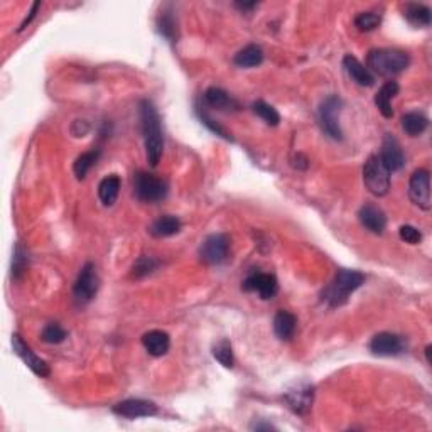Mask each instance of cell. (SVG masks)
Here are the masks:
<instances>
[{
    "mask_svg": "<svg viewBox=\"0 0 432 432\" xmlns=\"http://www.w3.org/2000/svg\"><path fill=\"white\" fill-rule=\"evenodd\" d=\"M181 227H183V223H181L179 218L173 215H164L157 218V220L149 227V233L154 238H168L179 233Z\"/></svg>",
    "mask_w": 432,
    "mask_h": 432,
    "instance_id": "21",
    "label": "cell"
},
{
    "mask_svg": "<svg viewBox=\"0 0 432 432\" xmlns=\"http://www.w3.org/2000/svg\"><path fill=\"white\" fill-rule=\"evenodd\" d=\"M404 17L416 27H429L432 21L431 9L424 3H405Z\"/></svg>",
    "mask_w": 432,
    "mask_h": 432,
    "instance_id": "24",
    "label": "cell"
},
{
    "mask_svg": "<svg viewBox=\"0 0 432 432\" xmlns=\"http://www.w3.org/2000/svg\"><path fill=\"white\" fill-rule=\"evenodd\" d=\"M66 338H68L66 329L61 328L58 322H49V325H46L41 333V340L48 344H60V343H63Z\"/></svg>",
    "mask_w": 432,
    "mask_h": 432,
    "instance_id": "34",
    "label": "cell"
},
{
    "mask_svg": "<svg viewBox=\"0 0 432 432\" xmlns=\"http://www.w3.org/2000/svg\"><path fill=\"white\" fill-rule=\"evenodd\" d=\"M297 328V318L289 311H279L274 318V333L281 341L292 340Z\"/></svg>",
    "mask_w": 432,
    "mask_h": 432,
    "instance_id": "22",
    "label": "cell"
},
{
    "mask_svg": "<svg viewBox=\"0 0 432 432\" xmlns=\"http://www.w3.org/2000/svg\"><path fill=\"white\" fill-rule=\"evenodd\" d=\"M120 177L117 174H110V176L103 177L98 184V198L103 203L105 206H112L118 198V192H120Z\"/></svg>",
    "mask_w": 432,
    "mask_h": 432,
    "instance_id": "23",
    "label": "cell"
},
{
    "mask_svg": "<svg viewBox=\"0 0 432 432\" xmlns=\"http://www.w3.org/2000/svg\"><path fill=\"white\" fill-rule=\"evenodd\" d=\"M343 110V100L338 95H329L319 105V123L326 136L333 140H343V130L340 125V114Z\"/></svg>",
    "mask_w": 432,
    "mask_h": 432,
    "instance_id": "6",
    "label": "cell"
},
{
    "mask_svg": "<svg viewBox=\"0 0 432 432\" xmlns=\"http://www.w3.org/2000/svg\"><path fill=\"white\" fill-rule=\"evenodd\" d=\"M398 92H401V86H398V83L394 81V79H388L387 83H383L382 88L377 92L375 105H377V108H379L380 114H382L385 118L394 117L392 100H394V98L398 95Z\"/></svg>",
    "mask_w": 432,
    "mask_h": 432,
    "instance_id": "18",
    "label": "cell"
},
{
    "mask_svg": "<svg viewBox=\"0 0 432 432\" xmlns=\"http://www.w3.org/2000/svg\"><path fill=\"white\" fill-rule=\"evenodd\" d=\"M358 220H360V223L366 230L375 235H382L385 228H387V216L375 205L361 206L360 212H358Z\"/></svg>",
    "mask_w": 432,
    "mask_h": 432,
    "instance_id": "16",
    "label": "cell"
},
{
    "mask_svg": "<svg viewBox=\"0 0 432 432\" xmlns=\"http://www.w3.org/2000/svg\"><path fill=\"white\" fill-rule=\"evenodd\" d=\"M161 265V262H159L157 259H154V257H140L139 260H137L136 264H134L132 267V275L136 279H142L145 277V275H151L152 272L157 270V267Z\"/></svg>",
    "mask_w": 432,
    "mask_h": 432,
    "instance_id": "33",
    "label": "cell"
},
{
    "mask_svg": "<svg viewBox=\"0 0 432 432\" xmlns=\"http://www.w3.org/2000/svg\"><path fill=\"white\" fill-rule=\"evenodd\" d=\"M410 56L405 51L392 49V48H379L372 49L366 56V68L370 73H377L383 78H394L401 75L409 68Z\"/></svg>",
    "mask_w": 432,
    "mask_h": 432,
    "instance_id": "3",
    "label": "cell"
},
{
    "mask_svg": "<svg viewBox=\"0 0 432 432\" xmlns=\"http://www.w3.org/2000/svg\"><path fill=\"white\" fill-rule=\"evenodd\" d=\"M140 125H142L145 157L147 162L155 168L164 152V132H162V120L157 108L151 100H142L139 105Z\"/></svg>",
    "mask_w": 432,
    "mask_h": 432,
    "instance_id": "1",
    "label": "cell"
},
{
    "mask_svg": "<svg viewBox=\"0 0 432 432\" xmlns=\"http://www.w3.org/2000/svg\"><path fill=\"white\" fill-rule=\"evenodd\" d=\"M429 127V118L420 112H409L402 117V129L409 137H419Z\"/></svg>",
    "mask_w": 432,
    "mask_h": 432,
    "instance_id": "26",
    "label": "cell"
},
{
    "mask_svg": "<svg viewBox=\"0 0 432 432\" xmlns=\"http://www.w3.org/2000/svg\"><path fill=\"white\" fill-rule=\"evenodd\" d=\"M398 237H401V240L409 243V245H417V243L422 242V233H420L416 227H412V225H404V227H401Z\"/></svg>",
    "mask_w": 432,
    "mask_h": 432,
    "instance_id": "36",
    "label": "cell"
},
{
    "mask_svg": "<svg viewBox=\"0 0 432 432\" xmlns=\"http://www.w3.org/2000/svg\"><path fill=\"white\" fill-rule=\"evenodd\" d=\"M112 412L115 416L123 417V419H139V417H152L159 412L157 405L151 401L144 398H127V401L118 402L112 407Z\"/></svg>",
    "mask_w": 432,
    "mask_h": 432,
    "instance_id": "13",
    "label": "cell"
},
{
    "mask_svg": "<svg viewBox=\"0 0 432 432\" xmlns=\"http://www.w3.org/2000/svg\"><path fill=\"white\" fill-rule=\"evenodd\" d=\"M29 257L27 252L24 250V246L21 243H17L16 249H14V259H12V279L14 281H21L24 277L25 270H27Z\"/></svg>",
    "mask_w": 432,
    "mask_h": 432,
    "instance_id": "31",
    "label": "cell"
},
{
    "mask_svg": "<svg viewBox=\"0 0 432 432\" xmlns=\"http://www.w3.org/2000/svg\"><path fill=\"white\" fill-rule=\"evenodd\" d=\"M284 398L294 414L306 416L312 407V401H314V387L309 383L297 385L296 388H292V390L285 394Z\"/></svg>",
    "mask_w": 432,
    "mask_h": 432,
    "instance_id": "15",
    "label": "cell"
},
{
    "mask_svg": "<svg viewBox=\"0 0 432 432\" xmlns=\"http://www.w3.org/2000/svg\"><path fill=\"white\" fill-rule=\"evenodd\" d=\"M196 114H198L199 120H201L203 125L208 127V129L212 130L213 134H216V136H220L221 139H225V140H231V142H233V137H231L230 134L227 132V129H223V127H221L220 123L213 120V118L209 117V115L206 114V112H203V110H201V107H196Z\"/></svg>",
    "mask_w": 432,
    "mask_h": 432,
    "instance_id": "35",
    "label": "cell"
},
{
    "mask_svg": "<svg viewBox=\"0 0 432 432\" xmlns=\"http://www.w3.org/2000/svg\"><path fill=\"white\" fill-rule=\"evenodd\" d=\"M343 66L348 75H350V78L353 79L357 85H360V86L375 85V76L368 71V68H366L365 64H361L360 61H358L355 56H351V54H346V56L343 58Z\"/></svg>",
    "mask_w": 432,
    "mask_h": 432,
    "instance_id": "19",
    "label": "cell"
},
{
    "mask_svg": "<svg viewBox=\"0 0 432 432\" xmlns=\"http://www.w3.org/2000/svg\"><path fill=\"white\" fill-rule=\"evenodd\" d=\"M41 9V2H34L32 3V9H31V12H29V17H25L24 19V23L21 24V27H19V32H23L25 27H27L29 24L32 23V21L36 19V16H38V10Z\"/></svg>",
    "mask_w": 432,
    "mask_h": 432,
    "instance_id": "37",
    "label": "cell"
},
{
    "mask_svg": "<svg viewBox=\"0 0 432 432\" xmlns=\"http://www.w3.org/2000/svg\"><path fill=\"white\" fill-rule=\"evenodd\" d=\"M169 186L162 177L139 170L134 176V194L142 203H159L168 196Z\"/></svg>",
    "mask_w": 432,
    "mask_h": 432,
    "instance_id": "4",
    "label": "cell"
},
{
    "mask_svg": "<svg viewBox=\"0 0 432 432\" xmlns=\"http://www.w3.org/2000/svg\"><path fill=\"white\" fill-rule=\"evenodd\" d=\"M409 196L416 206L424 212L431 209V174L427 169H417L410 176Z\"/></svg>",
    "mask_w": 432,
    "mask_h": 432,
    "instance_id": "10",
    "label": "cell"
},
{
    "mask_svg": "<svg viewBox=\"0 0 432 432\" xmlns=\"http://www.w3.org/2000/svg\"><path fill=\"white\" fill-rule=\"evenodd\" d=\"M243 289L246 292L259 294L260 299L268 301L274 299L279 292V282L274 274H265V272H253L243 281Z\"/></svg>",
    "mask_w": 432,
    "mask_h": 432,
    "instance_id": "12",
    "label": "cell"
},
{
    "mask_svg": "<svg viewBox=\"0 0 432 432\" xmlns=\"http://www.w3.org/2000/svg\"><path fill=\"white\" fill-rule=\"evenodd\" d=\"M431 350H432L431 344H429V346H426V358H427V363H431Z\"/></svg>",
    "mask_w": 432,
    "mask_h": 432,
    "instance_id": "41",
    "label": "cell"
},
{
    "mask_svg": "<svg viewBox=\"0 0 432 432\" xmlns=\"http://www.w3.org/2000/svg\"><path fill=\"white\" fill-rule=\"evenodd\" d=\"M142 346L151 357H164L170 348V338L166 331L161 329H152L142 336Z\"/></svg>",
    "mask_w": 432,
    "mask_h": 432,
    "instance_id": "17",
    "label": "cell"
},
{
    "mask_svg": "<svg viewBox=\"0 0 432 432\" xmlns=\"http://www.w3.org/2000/svg\"><path fill=\"white\" fill-rule=\"evenodd\" d=\"M100 155H101L100 149H92V151H88V152H83V154L76 159L75 164H73L75 176L78 177V179H85L86 174L90 173V169H92L93 166L98 162Z\"/></svg>",
    "mask_w": 432,
    "mask_h": 432,
    "instance_id": "28",
    "label": "cell"
},
{
    "mask_svg": "<svg viewBox=\"0 0 432 432\" xmlns=\"http://www.w3.org/2000/svg\"><path fill=\"white\" fill-rule=\"evenodd\" d=\"M12 350L34 375L41 377V379H46V377L51 375V368L48 363L32 351V348L25 343L21 335H12Z\"/></svg>",
    "mask_w": 432,
    "mask_h": 432,
    "instance_id": "11",
    "label": "cell"
},
{
    "mask_svg": "<svg viewBox=\"0 0 432 432\" xmlns=\"http://www.w3.org/2000/svg\"><path fill=\"white\" fill-rule=\"evenodd\" d=\"M380 23H382V14L379 12H360L355 17V25L361 32L375 31Z\"/></svg>",
    "mask_w": 432,
    "mask_h": 432,
    "instance_id": "32",
    "label": "cell"
},
{
    "mask_svg": "<svg viewBox=\"0 0 432 432\" xmlns=\"http://www.w3.org/2000/svg\"><path fill=\"white\" fill-rule=\"evenodd\" d=\"M98 289H100V277H98L95 264H85L73 285V296L79 304H88L90 301L95 299Z\"/></svg>",
    "mask_w": 432,
    "mask_h": 432,
    "instance_id": "7",
    "label": "cell"
},
{
    "mask_svg": "<svg viewBox=\"0 0 432 432\" xmlns=\"http://www.w3.org/2000/svg\"><path fill=\"white\" fill-rule=\"evenodd\" d=\"M213 357H215V360L220 363V365H223L225 368H233L235 357L230 340L223 338V340L215 343V346H213Z\"/></svg>",
    "mask_w": 432,
    "mask_h": 432,
    "instance_id": "29",
    "label": "cell"
},
{
    "mask_svg": "<svg viewBox=\"0 0 432 432\" xmlns=\"http://www.w3.org/2000/svg\"><path fill=\"white\" fill-rule=\"evenodd\" d=\"M252 110H253V114H255L257 117L262 118L267 125L277 127L279 123H281V115H279V112L275 110L272 105H268L267 101H264V100L255 101V103L252 105Z\"/></svg>",
    "mask_w": 432,
    "mask_h": 432,
    "instance_id": "30",
    "label": "cell"
},
{
    "mask_svg": "<svg viewBox=\"0 0 432 432\" xmlns=\"http://www.w3.org/2000/svg\"><path fill=\"white\" fill-rule=\"evenodd\" d=\"M205 103L208 107L216 108V110H238V101L228 92H225L223 88H218V86H212L205 92Z\"/></svg>",
    "mask_w": 432,
    "mask_h": 432,
    "instance_id": "20",
    "label": "cell"
},
{
    "mask_svg": "<svg viewBox=\"0 0 432 432\" xmlns=\"http://www.w3.org/2000/svg\"><path fill=\"white\" fill-rule=\"evenodd\" d=\"M199 257L208 265H221L230 257V237L225 233H213L203 240Z\"/></svg>",
    "mask_w": 432,
    "mask_h": 432,
    "instance_id": "8",
    "label": "cell"
},
{
    "mask_svg": "<svg viewBox=\"0 0 432 432\" xmlns=\"http://www.w3.org/2000/svg\"><path fill=\"white\" fill-rule=\"evenodd\" d=\"M157 32L169 42H176L177 39V23L174 19V12L169 9H162L157 16Z\"/></svg>",
    "mask_w": 432,
    "mask_h": 432,
    "instance_id": "27",
    "label": "cell"
},
{
    "mask_svg": "<svg viewBox=\"0 0 432 432\" xmlns=\"http://www.w3.org/2000/svg\"><path fill=\"white\" fill-rule=\"evenodd\" d=\"M253 431H270V429H275L272 424H253L252 426Z\"/></svg>",
    "mask_w": 432,
    "mask_h": 432,
    "instance_id": "40",
    "label": "cell"
},
{
    "mask_svg": "<svg viewBox=\"0 0 432 432\" xmlns=\"http://www.w3.org/2000/svg\"><path fill=\"white\" fill-rule=\"evenodd\" d=\"M257 5H259V3H257V2H235V7H237V9L243 10V12H249V10L255 9Z\"/></svg>",
    "mask_w": 432,
    "mask_h": 432,
    "instance_id": "38",
    "label": "cell"
},
{
    "mask_svg": "<svg viewBox=\"0 0 432 432\" xmlns=\"http://www.w3.org/2000/svg\"><path fill=\"white\" fill-rule=\"evenodd\" d=\"M379 157L382 159L383 166L388 169V173H397L405 166V155L402 151V145L395 139L392 134H385L382 151H380Z\"/></svg>",
    "mask_w": 432,
    "mask_h": 432,
    "instance_id": "14",
    "label": "cell"
},
{
    "mask_svg": "<svg viewBox=\"0 0 432 432\" xmlns=\"http://www.w3.org/2000/svg\"><path fill=\"white\" fill-rule=\"evenodd\" d=\"M363 181L373 196H387L390 191V173L385 168L379 154H372L363 166Z\"/></svg>",
    "mask_w": 432,
    "mask_h": 432,
    "instance_id": "5",
    "label": "cell"
},
{
    "mask_svg": "<svg viewBox=\"0 0 432 432\" xmlns=\"http://www.w3.org/2000/svg\"><path fill=\"white\" fill-rule=\"evenodd\" d=\"M365 284V275L358 270L340 268L336 272L331 284L322 292V301L328 303L329 307H341L350 301L351 294Z\"/></svg>",
    "mask_w": 432,
    "mask_h": 432,
    "instance_id": "2",
    "label": "cell"
},
{
    "mask_svg": "<svg viewBox=\"0 0 432 432\" xmlns=\"http://www.w3.org/2000/svg\"><path fill=\"white\" fill-rule=\"evenodd\" d=\"M233 63L238 68H255L264 63V51L260 46L249 45L245 48L238 51L233 58Z\"/></svg>",
    "mask_w": 432,
    "mask_h": 432,
    "instance_id": "25",
    "label": "cell"
},
{
    "mask_svg": "<svg viewBox=\"0 0 432 432\" xmlns=\"http://www.w3.org/2000/svg\"><path fill=\"white\" fill-rule=\"evenodd\" d=\"M368 348L375 357H398L407 351V340L395 333L383 331L372 338Z\"/></svg>",
    "mask_w": 432,
    "mask_h": 432,
    "instance_id": "9",
    "label": "cell"
},
{
    "mask_svg": "<svg viewBox=\"0 0 432 432\" xmlns=\"http://www.w3.org/2000/svg\"><path fill=\"white\" fill-rule=\"evenodd\" d=\"M296 161H299L297 164H294L297 169H307V166H309V161H307V157H304L303 154H297Z\"/></svg>",
    "mask_w": 432,
    "mask_h": 432,
    "instance_id": "39",
    "label": "cell"
}]
</instances>
